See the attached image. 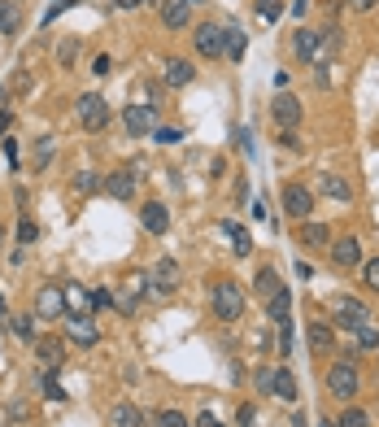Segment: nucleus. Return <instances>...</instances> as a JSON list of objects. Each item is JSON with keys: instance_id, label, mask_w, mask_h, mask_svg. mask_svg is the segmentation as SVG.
<instances>
[{"instance_id": "9", "label": "nucleus", "mask_w": 379, "mask_h": 427, "mask_svg": "<svg viewBox=\"0 0 379 427\" xmlns=\"http://www.w3.org/2000/svg\"><path fill=\"white\" fill-rule=\"evenodd\" d=\"M323 48H327V40L314 35V31H296V35H292V53H296V61H305V65H314L323 57Z\"/></svg>"}, {"instance_id": "2", "label": "nucleus", "mask_w": 379, "mask_h": 427, "mask_svg": "<svg viewBox=\"0 0 379 427\" xmlns=\"http://www.w3.org/2000/svg\"><path fill=\"white\" fill-rule=\"evenodd\" d=\"M74 109H79V122H83V131H105L109 127V101L101 92H83L74 101Z\"/></svg>"}, {"instance_id": "40", "label": "nucleus", "mask_w": 379, "mask_h": 427, "mask_svg": "<svg viewBox=\"0 0 379 427\" xmlns=\"http://www.w3.org/2000/svg\"><path fill=\"white\" fill-rule=\"evenodd\" d=\"M70 5H79V0H53V5H48V13H44V22H53L57 13H65Z\"/></svg>"}, {"instance_id": "19", "label": "nucleus", "mask_w": 379, "mask_h": 427, "mask_svg": "<svg viewBox=\"0 0 379 427\" xmlns=\"http://www.w3.org/2000/svg\"><path fill=\"white\" fill-rule=\"evenodd\" d=\"M288 309H292V292H288V288H279L275 297H266V319H271V323H279V327L292 323V319H288Z\"/></svg>"}, {"instance_id": "24", "label": "nucleus", "mask_w": 379, "mask_h": 427, "mask_svg": "<svg viewBox=\"0 0 379 427\" xmlns=\"http://www.w3.org/2000/svg\"><path fill=\"white\" fill-rule=\"evenodd\" d=\"M309 349H318V353H327V349H332V344H336V332H332V327H327V323H309Z\"/></svg>"}, {"instance_id": "45", "label": "nucleus", "mask_w": 379, "mask_h": 427, "mask_svg": "<svg viewBox=\"0 0 379 427\" xmlns=\"http://www.w3.org/2000/svg\"><path fill=\"white\" fill-rule=\"evenodd\" d=\"M57 57H61L65 65H70V61L79 57V44H74V40H70V44H61V53H57Z\"/></svg>"}, {"instance_id": "38", "label": "nucleus", "mask_w": 379, "mask_h": 427, "mask_svg": "<svg viewBox=\"0 0 379 427\" xmlns=\"http://www.w3.org/2000/svg\"><path fill=\"white\" fill-rule=\"evenodd\" d=\"M362 275H366V288H375V292H379V257H371L366 266H362Z\"/></svg>"}, {"instance_id": "1", "label": "nucleus", "mask_w": 379, "mask_h": 427, "mask_svg": "<svg viewBox=\"0 0 379 427\" xmlns=\"http://www.w3.org/2000/svg\"><path fill=\"white\" fill-rule=\"evenodd\" d=\"M209 309H213V319L236 323V319L244 314V292L232 284V279H223V284H213V288H209Z\"/></svg>"}, {"instance_id": "13", "label": "nucleus", "mask_w": 379, "mask_h": 427, "mask_svg": "<svg viewBox=\"0 0 379 427\" xmlns=\"http://www.w3.org/2000/svg\"><path fill=\"white\" fill-rule=\"evenodd\" d=\"M122 122H127V131L131 136H148V131L157 127V109H140V105H131V109H122Z\"/></svg>"}, {"instance_id": "20", "label": "nucleus", "mask_w": 379, "mask_h": 427, "mask_svg": "<svg viewBox=\"0 0 379 427\" xmlns=\"http://www.w3.org/2000/svg\"><path fill=\"white\" fill-rule=\"evenodd\" d=\"M244 48H249V35H244L240 26H227V35H223V57H227V61H244Z\"/></svg>"}, {"instance_id": "3", "label": "nucleus", "mask_w": 379, "mask_h": 427, "mask_svg": "<svg viewBox=\"0 0 379 427\" xmlns=\"http://www.w3.org/2000/svg\"><path fill=\"white\" fill-rule=\"evenodd\" d=\"M327 392H332V397H340V401H353L357 392H362L357 366H353V362H336L332 371H327Z\"/></svg>"}, {"instance_id": "7", "label": "nucleus", "mask_w": 379, "mask_h": 427, "mask_svg": "<svg viewBox=\"0 0 379 427\" xmlns=\"http://www.w3.org/2000/svg\"><path fill=\"white\" fill-rule=\"evenodd\" d=\"M284 209L292 214L296 223H301V218H309V214H314V192H309V188H301V184H288V188H284Z\"/></svg>"}, {"instance_id": "22", "label": "nucleus", "mask_w": 379, "mask_h": 427, "mask_svg": "<svg viewBox=\"0 0 379 427\" xmlns=\"http://www.w3.org/2000/svg\"><path fill=\"white\" fill-rule=\"evenodd\" d=\"M109 423H113V427H148L144 414H140L131 401H118V405H113V410H109Z\"/></svg>"}, {"instance_id": "29", "label": "nucleus", "mask_w": 379, "mask_h": 427, "mask_svg": "<svg viewBox=\"0 0 379 427\" xmlns=\"http://www.w3.org/2000/svg\"><path fill=\"white\" fill-rule=\"evenodd\" d=\"M9 323H13V332H18V340L35 344V319H31V314H13Z\"/></svg>"}, {"instance_id": "10", "label": "nucleus", "mask_w": 379, "mask_h": 427, "mask_svg": "<svg viewBox=\"0 0 379 427\" xmlns=\"http://www.w3.org/2000/svg\"><path fill=\"white\" fill-rule=\"evenodd\" d=\"M140 223H144L148 236H166L170 232V214H166V205H161V201H148L140 209Z\"/></svg>"}, {"instance_id": "5", "label": "nucleus", "mask_w": 379, "mask_h": 427, "mask_svg": "<svg viewBox=\"0 0 379 427\" xmlns=\"http://www.w3.org/2000/svg\"><path fill=\"white\" fill-rule=\"evenodd\" d=\"M271 118H275L279 131H296V127H301V101L288 96V92H279L275 105H271Z\"/></svg>"}, {"instance_id": "44", "label": "nucleus", "mask_w": 379, "mask_h": 427, "mask_svg": "<svg viewBox=\"0 0 379 427\" xmlns=\"http://www.w3.org/2000/svg\"><path fill=\"white\" fill-rule=\"evenodd\" d=\"M253 419H257V410H253V405H240V414H236V423H240V427H253Z\"/></svg>"}, {"instance_id": "17", "label": "nucleus", "mask_w": 379, "mask_h": 427, "mask_svg": "<svg viewBox=\"0 0 379 427\" xmlns=\"http://www.w3.org/2000/svg\"><path fill=\"white\" fill-rule=\"evenodd\" d=\"M296 240H301L305 249H327V244H332V232H327L323 223H309V218H301V232H296Z\"/></svg>"}, {"instance_id": "42", "label": "nucleus", "mask_w": 379, "mask_h": 427, "mask_svg": "<svg viewBox=\"0 0 379 427\" xmlns=\"http://www.w3.org/2000/svg\"><path fill=\"white\" fill-rule=\"evenodd\" d=\"M48 157H53V140H40V153H35V166H48Z\"/></svg>"}, {"instance_id": "6", "label": "nucleus", "mask_w": 379, "mask_h": 427, "mask_svg": "<svg viewBox=\"0 0 379 427\" xmlns=\"http://www.w3.org/2000/svg\"><path fill=\"white\" fill-rule=\"evenodd\" d=\"M148 284H153L157 297H170V292L179 288V266H175V257H161L153 271H148Z\"/></svg>"}, {"instance_id": "47", "label": "nucleus", "mask_w": 379, "mask_h": 427, "mask_svg": "<svg viewBox=\"0 0 379 427\" xmlns=\"http://www.w3.org/2000/svg\"><path fill=\"white\" fill-rule=\"evenodd\" d=\"M196 427H223V423H218V419H213V410H205V414H201V419H196Z\"/></svg>"}, {"instance_id": "25", "label": "nucleus", "mask_w": 379, "mask_h": 427, "mask_svg": "<svg viewBox=\"0 0 379 427\" xmlns=\"http://www.w3.org/2000/svg\"><path fill=\"white\" fill-rule=\"evenodd\" d=\"M327 196H332V201H353V188L349 184H344V179L340 175H323V184H318Z\"/></svg>"}, {"instance_id": "8", "label": "nucleus", "mask_w": 379, "mask_h": 427, "mask_svg": "<svg viewBox=\"0 0 379 427\" xmlns=\"http://www.w3.org/2000/svg\"><path fill=\"white\" fill-rule=\"evenodd\" d=\"M223 35H227V26L201 22V26H196V53H201V57H223Z\"/></svg>"}, {"instance_id": "26", "label": "nucleus", "mask_w": 379, "mask_h": 427, "mask_svg": "<svg viewBox=\"0 0 379 427\" xmlns=\"http://www.w3.org/2000/svg\"><path fill=\"white\" fill-rule=\"evenodd\" d=\"M35 353H40L44 371H57V362H61V344H57V340H40V336H35Z\"/></svg>"}, {"instance_id": "34", "label": "nucleus", "mask_w": 379, "mask_h": 427, "mask_svg": "<svg viewBox=\"0 0 379 427\" xmlns=\"http://www.w3.org/2000/svg\"><path fill=\"white\" fill-rule=\"evenodd\" d=\"M357 344H362V349H379V332H375L371 323H362V327H357Z\"/></svg>"}, {"instance_id": "35", "label": "nucleus", "mask_w": 379, "mask_h": 427, "mask_svg": "<svg viewBox=\"0 0 379 427\" xmlns=\"http://www.w3.org/2000/svg\"><path fill=\"white\" fill-rule=\"evenodd\" d=\"M153 427H188V419L179 414V410H161V414H157V423H153Z\"/></svg>"}, {"instance_id": "37", "label": "nucleus", "mask_w": 379, "mask_h": 427, "mask_svg": "<svg viewBox=\"0 0 379 427\" xmlns=\"http://www.w3.org/2000/svg\"><path fill=\"white\" fill-rule=\"evenodd\" d=\"M35 236H40V227L31 223V218H22V223H18V244H31Z\"/></svg>"}, {"instance_id": "14", "label": "nucleus", "mask_w": 379, "mask_h": 427, "mask_svg": "<svg viewBox=\"0 0 379 427\" xmlns=\"http://www.w3.org/2000/svg\"><path fill=\"white\" fill-rule=\"evenodd\" d=\"M332 261H336L340 271H353V266H362V244H357L353 236L336 240V244H332Z\"/></svg>"}, {"instance_id": "23", "label": "nucleus", "mask_w": 379, "mask_h": 427, "mask_svg": "<svg viewBox=\"0 0 379 427\" xmlns=\"http://www.w3.org/2000/svg\"><path fill=\"white\" fill-rule=\"evenodd\" d=\"M0 31H5V35H18V31H22V9H18V0H0Z\"/></svg>"}, {"instance_id": "21", "label": "nucleus", "mask_w": 379, "mask_h": 427, "mask_svg": "<svg viewBox=\"0 0 379 427\" xmlns=\"http://www.w3.org/2000/svg\"><path fill=\"white\" fill-rule=\"evenodd\" d=\"M192 79H196L192 61H184V57H170V61H166V83H170V88H188Z\"/></svg>"}, {"instance_id": "43", "label": "nucleus", "mask_w": 379, "mask_h": 427, "mask_svg": "<svg viewBox=\"0 0 379 427\" xmlns=\"http://www.w3.org/2000/svg\"><path fill=\"white\" fill-rule=\"evenodd\" d=\"M257 388H261V392H271V388H275V371H271V366H266V371H257Z\"/></svg>"}, {"instance_id": "48", "label": "nucleus", "mask_w": 379, "mask_h": 427, "mask_svg": "<svg viewBox=\"0 0 379 427\" xmlns=\"http://www.w3.org/2000/svg\"><path fill=\"white\" fill-rule=\"evenodd\" d=\"M349 5H353V9H357V13H371V9H375V5H379V0H349Z\"/></svg>"}, {"instance_id": "16", "label": "nucleus", "mask_w": 379, "mask_h": 427, "mask_svg": "<svg viewBox=\"0 0 379 427\" xmlns=\"http://www.w3.org/2000/svg\"><path fill=\"white\" fill-rule=\"evenodd\" d=\"M105 192L113 196V201H131V196H136V175H127V170L105 175Z\"/></svg>"}, {"instance_id": "28", "label": "nucleus", "mask_w": 379, "mask_h": 427, "mask_svg": "<svg viewBox=\"0 0 379 427\" xmlns=\"http://www.w3.org/2000/svg\"><path fill=\"white\" fill-rule=\"evenodd\" d=\"M223 232L232 236V244H236V253H240V257L253 249V240H249V232H244V227H236V223H223Z\"/></svg>"}, {"instance_id": "50", "label": "nucleus", "mask_w": 379, "mask_h": 427, "mask_svg": "<svg viewBox=\"0 0 379 427\" xmlns=\"http://www.w3.org/2000/svg\"><path fill=\"white\" fill-rule=\"evenodd\" d=\"M113 5H118V9H136L140 0H113Z\"/></svg>"}, {"instance_id": "4", "label": "nucleus", "mask_w": 379, "mask_h": 427, "mask_svg": "<svg viewBox=\"0 0 379 427\" xmlns=\"http://www.w3.org/2000/svg\"><path fill=\"white\" fill-rule=\"evenodd\" d=\"M61 327H65V336H70L74 344H83V349H92V344L101 340V327L92 323V314H65Z\"/></svg>"}, {"instance_id": "31", "label": "nucleus", "mask_w": 379, "mask_h": 427, "mask_svg": "<svg viewBox=\"0 0 379 427\" xmlns=\"http://www.w3.org/2000/svg\"><path fill=\"white\" fill-rule=\"evenodd\" d=\"M336 427H371V414L366 410H344V414L336 419Z\"/></svg>"}, {"instance_id": "51", "label": "nucleus", "mask_w": 379, "mask_h": 427, "mask_svg": "<svg viewBox=\"0 0 379 427\" xmlns=\"http://www.w3.org/2000/svg\"><path fill=\"white\" fill-rule=\"evenodd\" d=\"M9 122H13L9 113H0V136H5V131H9Z\"/></svg>"}, {"instance_id": "39", "label": "nucleus", "mask_w": 379, "mask_h": 427, "mask_svg": "<svg viewBox=\"0 0 379 427\" xmlns=\"http://www.w3.org/2000/svg\"><path fill=\"white\" fill-rule=\"evenodd\" d=\"M109 305H113V292L109 288H96L92 292V309H109Z\"/></svg>"}, {"instance_id": "32", "label": "nucleus", "mask_w": 379, "mask_h": 427, "mask_svg": "<svg viewBox=\"0 0 379 427\" xmlns=\"http://www.w3.org/2000/svg\"><path fill=\"white\" fill-rule=\"evenodd\" d=\"M40 388H44V397H48V401H65V392H61V384H57V375H53V371H44Z\"/></svg>"}, {"instance_id": "11", "label": "nucleus", "mask_w": 379, "mask_h": 427, "mask_svg": "<svg viewBox=\"0 0 379 427\" xmlns=\"http://www.w3.org/2000/svg\"><path fill=\"white\" fill-rule=\"evenodd\" d=\"M366 319H371V309L362 305V301H353V297H349V301H344V297L336 301V323H340V327H349V332H357V327L366 323Z\"/></svg>"}, {"instance_id": "27", "label": "nucleus", "mask_w": 379, "mask_h": 427, "mask_svg": "<svg viewBox=\"0 0 379 427\" xmlns=\"http://www.w3.org/2000/svg\"><path fill=\"white\" fill-rule=\"evenodd\" d=\"M271 397H279V401H296V380H292V371H275V388H271Z\"/></svg>"}, {"instance_id": "30", "label": "nucleus", "mask_w": 379, "mask_h": 427, "mask_svg": "<svg viewBox=\"0 0 379 427\" xmlns=\"http://www.w3.org/2000/svg\"><path fill=\"white\" fill-rule=\"evenodd\" d=\"M257 292H261V297H275V292H279V275L266 266V271H257Z\"/></svg>"}, {"instance_id": "46", "label": "nucleus", "mask_w": 379, "mask_h": 427, "mask_svg": "<svg viewBox=\"0 0 379 427\" xmlns=\"http://www.w3.org/2000/svg\"><path fill=\"white\" fill-rule=\"evenodd\" d=\"M261 18H266V22L279 18V5H275V0H261Z\"/></svg>"}, {"instance_id": "49", "label": "nucleus", "mask_w": 379, "mask_h": 427, "mask_svg": "<svg viewBox=\"0 0 379 427\" xmlns=\"http://www.w3.org/2000/svg\"><path fill=\"white\" fill-rule=\"evenodd\" d=\"M109 70H113V61H109V57H96V74H101V79H105Z\"/></svg>"}, {"instance_id": "41", "label": "nucleus", "mask_w": 379, "mask_h": 427, "mask_svg": "<svg viewBox=\"0 0 379 427\" xmlns=\"http://www.w3.org/2000/svg\"><path fill=\"white\" fill-rule=\"evenodd\" d=\"M236 149H244V153H253V136H249V131H244V127H236Z\"/></svg>"}, {"instance_id": "12", "label": "nucleus", "mask_w": 379, "mask_h": 427, "mask_svg": "<svg viewBox=\"0 0 379 427\" xmlns=\"http://www.w3.org/2000/svg\"><path fill=\"white\" fill-rule=\"evenodd\" d=\"M35 309H40V319H65V297H61V288H57V284L40 288Z\"/></svg>"}, {"instance_id": "15", "label": "nucleus", "mask_w": 379, "mask_h": 427, "mask_svg": "<svg viewBox=\"0 0 379 427\" xmlns=\"http://www.w3.org/2000/svg\"><path fill=\"white\" fill-rule=\"evenodd\" d=\"M61 297H65V314H92V292L83 284H61Z\"/></svg>"}, {"instance_id": "33", "label": "nucleus", "mask_w": 379, "mask_h": 427, "mask_svg": "<svg viewBox=\"0 0 379 427\" xmlns=\"http://www.w3.org/2000/svg\"><path fill=\"white\" fill-rule=\"evenodd\" d=\"M96 188H101V175H92V170H83V175L74 179V192H83V196H92Z\"/></svg>"}, {"instance_id": "18", "label": "nucleus", "mask_w": 379, "mask_h": 427, "mask_svg": "<svg viewBox=\"0 0 379 427\" xmlns=\"http://www.w3.org/2000/svg\"><path fill=\"white\" fill-rule=\"evenodd\" d=\"M188 18H192V0H166V5H161V22L170 31L188 26Z\"/></svg>"}, {"instance_id": "52", "label": "nucleus", "mask_w": 379, "mask_h": 427, "mask_svg": "<svg viewBox=\"0 0 379 427\" xmlns=\"http://www.w3.org/2000/svg\"><path fill=\"white\" fill-rule=\"evenodd\" d=\"M0 323H9V305H5V297H0Z\"/></svg>"}, {"instance_id": "36", "label": "nucleus", "mask_w": 379, "mask_h": 427, "mask_svg": "<svg viewBox=\"0 0 379 427\" xmlns=\"http://www.w3.org/2000/svg\"><path fill=\"white\" fill-rule=\"evenodd\" d=\"M153 136L161 144H179V140H184V131H179V127H153Z\"/></svg>"}]
</instances>
